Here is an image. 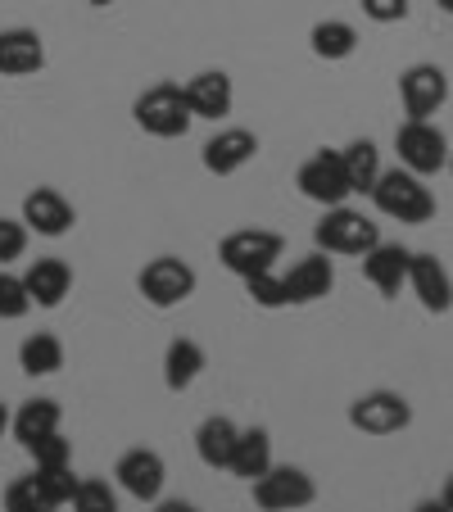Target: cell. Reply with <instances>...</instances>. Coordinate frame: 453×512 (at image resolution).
<instances>
[{
    "instance_id": "6da1fadb",
    "label": "cell",
    "mask_w": 453,
    "mask_h": 512,
    "mask_svg": "<svg viewBox=\"0 0 453 512\" xmlns=\"http://www.w3.org/2000/svg\"><path fill=\"white\" fill-rule=\"evenodd\" d=\"M372 204L376 213H386L395 223H408V227H422L435 218V195L426 186V177L408 173V168H381L372 186Z\"/></svg>"
},
{
    "instance_id": "7a4b0ae2",
    "label": "cell",
    "mask_w": 453,
    "mask_h": 512,
    "mask_svg": "<svg viewBox=\"0 0 453 512\" xmlns=\"http://www.w3.org/2000/svg\"><path fill=\"white\" fill-rule=\"evenodd\" d=\"M132 118L145 136H159V141H177V136L191 132L195 114L186 105V91L177 82H155V87H145L132 105Z\"/></svg>"
},
{
    "instance_id": "3957f363",
    "label": "cell",
    "mask_w": 453,
    "mask_h": 512,
    "mask_svg": "<svg viewBox=\"0 0 453 512\" xmlns=\"http://www.w3.org/2000/svg\"><path fill=\"white\" fill-rule=\"evenodd\" d=\"M313 241H318L322 254H345V259H363L367 250H376V245H381V227H376L367 213L336 204V209H327V213H322V223L313 227Z\"/></svg>"
},
{
    "instance_id": "277c9868",
    "label": "cell",
    "mask_w": 453,
    "mask_h": 512,
    "mask_svg": "<svg viewBox=\"0 0 453 512\" xmlns=\"http://www.w3.org/2000/svg\"><path fill=\"white\" fill-rule=\"evenodd\" d=\"M195 286H200L195 268L186 259H177V254H159V259H150L136 272V290H141V300L150 309H177V304H186L195 295Z\"/></svg>"
},
{
    "instance_id": "5b68a950",
    "label": "cell",
    "mask_w": 453,
    "mask_h": 512,
    "mask_svg": "<svg viewBox=\"0 0 453 512\" xmlns=\"http://www.w3.org/2000/svg\"><path fill=\"white\" fill-rule=\"evenodd\" d=\"M281 250H286V241L277 232H268V227H241V232H227L218 241V263L245 281L254 272L277 268Z\"/></svg>"
},
{
    "instance_id": "8992f818",
    "label": "cell",
    "mask_w": 453,
    "mask_h": 512,
    "mask_svg": "<svg viewBox=\"0 0 453 512\" xmlns=\"http://www.w3.org/2000/svg\"><path fill=\"white\" fill-rule=\"evenodd\" d=\"M395 155H399V168H408V173L435 177L440 168H449V136L431 118H408L395 132Z\"/></svg>"
},
{
    "instance_id": "52a82bcc",
    "label": "cell",
    "mask_w": 453,
    "mask_h": 512,
    "mask_svg": "<svg viewBox=\"0 0 453 512\" xmlns=\"http://www.w3.org/2000/svg\"><path fill=\"white\" fill-rule=\"evenodd\" d=\"M254 503L263 512H304L313 499H318V485L304 467H290V463H272L259 481H250Z\"/></svg>"
},
{
    "instance_id": "ba28073f",
    "label": "cell",
    "mask_w": 453,
    "mask_h": 512,
    "mask_svg": "<svg viewBox=\"0 0 453 512\" xmlns=\"http://www.w3.org/2000/svg\"><path fill=\"white\" fill-rule=\"evenodd\" d=\"M349 426L372 435V440H386V435H399L413 426V404L399 390H367L349 404Z\"/></svg>"
},
{
    "instance_id": "9c48e42d",
    "label": "cell",
    "mask_w": 453,
    "mask_h": 512,
    "mask_svg": "<svg viewBox=\"0 0 453 512\" xmlns=\"http://www.w3.org/2000/svg\"><path fill=\"white\" fill-rule=\"evenodd\" d=\"M295 186L304 200L322 204V209H336V204H345L349 195V177H345V164H340V150H318V155H309L304 164H299L295 173Z\"/></svg>"
},
{
    "instance_id": "30bf717a",
    "label": "cell",
    "mask_w": 453,
    "mask_h": 512,
    "mask_svg": "<svg viewBox=\"0 0 453 512\" xmlns=\"http://www.w3.org/2000/svg\"><path fill=\"white\" fill-rule=\"evenodd\" d=\"M164 481H168V467L155 449H127L114 463V485L136 503H159Z\"/></svg>"
},
{
    "instance_id": "8fae6325",
    "label": "cell",
    "mask_w": 453,
    "mask_h": 512,
    "mask_svg": "<svg viewBox=\"0 0 453 512\" xmlns=\"http://www.w3.org/2000/svg\"><path fill=\"white\" fill-rule=\"evenodd\" d=\"M399 100L408 118H435L449 100V78L440 64H413L399 73Z\"/></svg>"
},
{
    "instance_id": "7c38bea8",
    "label": "cell",
    "mask_w": 453,
    "mask_h": 512,
    "mask_svg": "<svg viewBox=\"0 0 453 512\" xmlns=\"http://www.w3.org/2000/svg\"><path fill=\"white\" fill-rule=\"evenodd\" d=\"M73 223H78V209H73L55 186H37V191L23 195V227H28V232L59 241V236L73 232Z\"/></svg>"
},
{
    "instance_id": "4fadbf2b",
    "label": "cell",
    "mask_w": 453,
    "mask_h": 512,
    "mask_svg": "<svg viewBox=\"0 0 453 512\" xmlns=\"http://www.w3.org/2000/svg\"><path fill=\"white\" fill-rule=\"evenodd\" d=\"M254 155H259V136H254L250 127H222L218 136L204 141L200 164L209 168L213 177H232V173H241L245 164H254Z\"/></svg>"
},
{
    "instance_id": "5bb4252c",
    "label": "cell",
    "mask_w": 453,
    "mask_h": 512,
    "mask_svg": "<svg viewBox=\"0 0 453 512\" xmlns=\"http://www.w3.org/2000/svg\"><path fill=\"white\" fill-rule=\"evenodd\" d=\"M408 290L417 295L426 313H449L453 309V277L435 254H413L408 259Z\"/></svg>"
},
{
    "instance_id": "9a60e30c",
    "label": "cell",
    "mask_w": 453,
    "mask_h": 512,
    "mask_svg": "<svg viewBox=\"0 0 453 512\" xmlns=\"http://www.w3.org/2000/svg\"><path fill=\"white\" fill-rule=\"evenodd\" d=\"M186 91V105H191L195 118H227L236 105V91H232V78L222 73V68H204V73H195L191 82H182Z\"/></svg>"
},
{
    "instance_id": "2e32d148",
    "label": "cell",
    "mask_w": 453,
    "mask_h": 512,
    "mask_svg": "<svg viewBox=\"0 0 453 512\" xmlns=\"http://www.w3.org/2000/svg\"><path fill=\"white\" fill-rule=\"evenodd\" d=\"M408 259H413V250H404V245H395V241H381L376 250L363 254V277L372 281L386 300H395L399 290H408Z\"/></svg>"
},
{
    "instance_id": "e0dca14e",
    "label": "cell",
    "mask_w": 453,
    "mask_h": 512,
    "mask_svg": "<svg viewBox=\"0 0 453 512\" xmlns=\"http://www.w3.org/2000/svg\"><path fill=\"white\" fill-rule=\"evenodd\" d=\"M336 290V268H331L327 254H304L295 268L286 272V295L290 304H318Z\"/></svg>"
},
{
    "instance_id": "ac0fdd59",
    "label": "cell",
    "mask_w": 453,
    "mask_h": 512,
    "mask_svg": "<svg viewBox=\"0 0 453 512\" xmlns=\"http://www.w3.org/2000/svg\"><path fill=\"white\" fill-rule=\"evenodd\" d=\"M46 68V41L37 28H5L0 32V73L5 78H28Z\"/></svg>"
},
{
    "instance_id": "d6986e66",
    "label": "cell",
    "mask_w": 453,
    "mask_h": 512,
    "mask_svg": "<svg viewBox=\"0 0 453 512\" xmlns=\"http://www.w3.org/2000/svg\"><path fill=\"white\" fill-rule=\"evenodd\" d=\"M23 286H28L32 304L37 309H59L68 300V290H73V268L64 259H32L28 272H23Z\"/></svg>"
},
{
    "instance_id": "ffe728a7",
    "label": "cell",
    "mask_w": 453,
    "mask_h": 512,
    "mask_svg": "<svg viewBox=\"0 0 453 512\" xmlns=\"http://www.w3.org/2000/svg\"><path fill=\"white\" fill-rule=\"evenodd\" d=\"M236 435H241V426L232 422V417H204L200 426H195V454H200L204 467H213V472H227V463H232V449H236Z\"/></svg>"
},
{
    "instance_id": "44dd1931",
    "label": "cell",
    "mask_w": 453,
    "mask_h": 512,
    "mask_svg": "<svg viewBox=\"0 0 453 512\" xmlns=\"http://www.w3.org/2000/svg\"><path fill=\"white\" fill-rule=\"evenodd\" d=\"M204 368H209V358H204V345H200V340L177 336L173 345L164 349V386L173 390V395L191 390L195 381H200Z\"/></svg>"
},
{
    "instance_id": "7402d4cb",
    "label": "cell",
    "mask_w": 453,
    "mask_h": 512,
    "mask_svg": "<svg viewBox=\"0 0 453 512\" xmlns=\"http://www.w3.org/2000/svg\"><path fill=\"white\" fill-rule=\"evenodd\" d=\"M59 426H64V408L55 399H23L19 413H10V431L23 449L37 445L41 435H55Z\"/></svg>"
},
{
    "instance_id": "603a6c76",
    "label": "cell",
    "mask_w": 453,
    "mask_h": 512,
    "mask_svg": "<svg viewBox=\"0 0 453 512\" xmlns=\"http://www.w3.org/2000/svg\"><path fill=\"white\" fill-rule=\"evenodd\" d=\"M268 467H272V435L263 431V426H245V431L236 435V449H232L227 472H232L236 481H259Z\"/></svg>"
},
{
    "instance_id": "cb8c5ba5",
    "label": "cell",
    "mask_w": 453,
    "mask_h": 512,
    "mask_svg": "<svg viewBox=\"0 0 453 512\" xmlns=\"http://www.w3.org/2000/svg\"><path fill=\"white\" fill-rule=\"evenodd\" d=\"M340 164H345L349 191H354V195H372L376 177H381V150H376L367 136H358V141H349L345 150H340Z\"/></svg>"
},
{
    "instance_id": "d4e9b609",
    "label": "cell",
    "mask_w": 453,
    "mask_h": 512,
    "mask_svg": "<svg viewBox=\"0 0 453 512\" xmlns=\"http://www.w3.org/2000/svg\"><path fill=\"white\" fill-rule=\"evenodd\" d=\"M19 368L28 377H55L64 368V340L50 336V331H32L19 345Z\"/></svg>"
},
{
    "instance_id": "484cf974",
    "label": "cell",
    "mask_w": 453,
    "mask_h": 512,
    "mask_svg": "<svg viewBox=\"0 0 453 512\" xmlns=\"http://www.w3.org/2000/svg\"><path fill=\"white\" fill-rule=\"evenodd\" d=\"M309 46H313V55H318V59L336 64V59H349L358 50V32L349 28L345 19H322V23H313Z\"/></svg>"
},
{
    "instance_id": "4316f807",
    "label": "cell",
    "mask_w": 453,
    "mask_h": 512,
    "mask_svg": "<svg viewBox=\"0 0 453 512\" xmlns=\"http://www.w3.org/2000/svg\"><path fill=\"white\" fill-rule=\"evenodd\" d=\"M73 512H118V485H109L105 476H82L73 499H68Z\"/></svg>"
},
{
    "instance_id": "83f0119b",
    "label": "cell",
    "mask_w": 453,
    "mask_h": 512,
    "mask_svg": "<svg viewBox=\"0 0 453 512\" xmlns=\"http://www.w3.org/2000/svg\"><path fill=\"white\" fill-rule=\"evenodd\" d=\"M5 512H59V508L37 485V476H19V481L5 485Z\"/></svg>"
},
{
    "instance_id": "f1b7e54d",
    "label": "cell",
    "mask_w": 453,
    "mask_h": 512,
    "mask_svg": "<svg viewBox=\"0 0 453 512\" xmlns=\"http://www.w3.org/2000/svg\"><path fill=\"white\" fill-rule=\"evenodd\" d=\"M245 295H250L259 309H290V295H286V277H281L277 268L268 272H254V277H245Z\"/></svg>"
},
{
    "instance_id": "f546056e",
    "label": "cell",
    "mask_w": 453,
    "mask_h": 512,
    "mask_svg": "<svg viewBox=\"0 0 453 512\" xmlns=\"http://www.w3.org/2000/svg\"><path fill=\"white\" fill-rule=\"evenodd\" d=\"M28 309H32V295H28V286H23V277L0 268V322L28 318Z\"/></svg>"
},
{
    "instance_id": "4dcf8cb0",
    "label": "cell",
    "mask_w": 453,
    "mask_h": 512,
    "mask_svg": "<svg viewBox=\"0 0 453 512\" xmlns=\"http://www.w3.org/2000/svg\"><path fill=\"white\" fill-rule=\"evenodd\" d=\"M32 476H37V485L50 494L55 508H68V499H73V490H78V481H82V476H73V463L68 467H37Z\"/></svg>"
},
{
    "instance_id": "1f68e13d",
    "label": "cell",
    "mask_w": 453,
    "mask_h": 512,
    "mask_svg": "<svg viewBox=\"0 0 453 512\" xmlns=\"http://www.w3.org/2000/svg\"><path fill=\"white\" fill-rule=\"evenodd\" d=\"M28 458L37 467H68V463H73V440H68L64 431L41 435L37 445H28Z\"/></svg>"
},
{
    "instance_id": "d6a6232c",
    "label": "cell",
    "mask_w": 453,
    "mask_h": 512,
    "mask_svg": "<svg viewBox=\"0 0 453 512\" xmlns=\"http://www.w3.org/2000/svg\"><path fill=\"white\" fill-rule=\"evenodd\" d=\"M23 250H28L23 218H0V268H10L14 259H23Z\"/></svg>"
},
{
    "instance_id": "836d02e7",
    "label": "cell",
    "mask_w": 453,
    "mask_h": 512,
    "mask_svg": "<svg viewBox=\"0 0 453 512\" xmlns=\"http://www.w3.org/2000/svg\"><path fill=\"white\" fill-rule=\"evenodd\" d=\"M363 14L372 23H404L408 19V0H363Z\"/></svg>"
},
{
    "instance_id": "e575fe53",
    "label": "cell",
    "mask_w": 453,
    "mask_h": 512,
    "mask_svg": "<svg viewBox=\"0 0 453 512\" xmlns=\"http://www.w3.org/2000/svg\"><path fill=\"white\" fill-rule=\"evenodd\" d=\"M155 512H200V508H195V503H186V499H159Z\"/></svg>"
},
{
    "instance_id": "d590c367",
    "label": "cell",
    "mask_w": 453,
    "mask_h": 512,
    "mask_svg": "<svg viewBox=\"0 0 453 512\" xmlns=\"http://www.w3.org/2000/svg\"><path fill=\"white\" fill-rule=\"evenodd\" d=\"M413 512H449V508H444V499H422L413 503Z\"/></svg>"
},
{
    "instance_id": "8d00e7d4",
    "label": "cell",
    "mask_w": 453,
    "mask_h": 512,
    "mask_svg": "<svg viewBox=\"0 0 453 512\" xmlns=\"http://www.w3.org/2000/svg\"><path fill=\"white\" fill-rule=\"evenodd\" d=\"M440 499H444V508L453 512V476H449V481H444V494H440Z\"/></svg>"
},
{
    "instance_id": "74e56055",
    "label": "cell",
    "mask_w": 453,
    "mask_h": 512,
    "mask_svg": "<svg viewBox=\"0 0 453 512\" xmlns=\"http://www.w3.org/2000/svg\"><path fill=\"white\" fill-rule=\"evenodd\" d=\"M5 431H10V408L0 404V435H5Z\"/></svg>"
},
{
    "instance_id": "f35d334b",
    "label": "cell",
    "mask_w": 453,
    "mask_h": 512,
    "mask_svg": "<svg viewBox=\"0 0 453 512\" xmlns=\"http://www.w3.org/2000/svg\"><path fill=\"white\" fill-rule=\"evenodd\" d=\"M435 5H440V10H444V14H453V0H435Z\"/></svg>"
},
{
    "instance_id": "ab89813d",
    "label": "cell",
    "mask_w": 453,
    "mask_h": 512,
    "mask_svg": "<svg viewBox=\"0 0 453 512\" xmlns=\"http://www.w3.org/2000/svg\"><path fill=\"white\" fill-rule=\"evenodd\" d=\"M91 5H96V10H109V5H114V0H91Z\"/></svg>"
},
{
    "instance_id": "60d3db41",
    "label": "cell",
    "mask_w": 453,
    "mask_h": 512,
    "mask_svg": "<svg viewBox=\"0 0 453 512\" xmlns=\"http://www.w3.org/2000/svg\"><path fill=\"white\" fill-rule=\"evenodd\" d=\"M449 173H453V150H449Z\"/></svg>"
}]
</instances>
